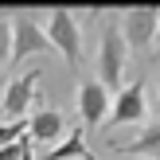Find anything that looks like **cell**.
I'll return each mask as SVG.
<instances>
[{
    "mask_svg": "<svg viewBox=\"0 0 160 160\" xmlns=\"http://www.w3.org/2000/svg\"><path fill=\"white\" fill-rule=\"evenodd\" d=\"M12 39H16V28L0 16V67H4V62H12Z\"/></svg>",
    "mask_w": 160,
    "mask_h": 160,
    "instance_id": "cell-11",
    "label": "cell"
},
{
    "mask_svg": "<svg viewBox=\"0 0 160 160\" xmlns=\"http://www.w3.org/2000/svg\"><path fill=\"white\" fill-rule=\"evenodd\" d=\"M125 62H129V43L121 35V23L109 20L102 28V43H98V82L109 94L125 90Z\"/></svg>",
    "mask_w": 160,
    "mask_h": 160,
    "instance_id": "cell-1",
    "label": "cell"
},
{
    "mask_svg": "<svg viewBox=\"0 0 160 160\" xmlns=\"http://www.w3.org/2000/svg\"><path fill=\"white\" fill-rule=\"evenodd\" d=\"M31 145H35V141L31 137H23V141H16V145H8V148H0V160H23L31 152Z\"/></svg>",
    "mask_w": 160,
    "mask_h": 160,
    "instance_id": "cell-12",
    "label": "cell"
},
{
    "mask_svg": "<svg viewBox=\"0 0 160 160\" xmlns=\"http://www.w3.org/2000/svg\"><path fill=\"white\" fill-rule=\"evenodd\" d=\"M121 23V35L129 43V55L152 62V51H156V28H160V8H129V12L117 16Z\"/></svg>",
    "mask_w": 160,
    "mask_h": 160,
    "instance_id": "cell-2",
    "label": "cell"
},
{
    "mask_svg": "<svg viewBox=\"0 0 160 160\" xmlns=\"http://www.w3.org/2000/svg\"><path fill=\"white\" fill-rule=\"evenodd\" d=\"M39 82H43V70H28V74L12 78L4 90V98H0V113L8 117V121H28V109L35 106L39 98Z\"/></svg>",
    "mask_w": 160,
    "mask_h": 160,
    "instance_id": "cell-4",
    "label": "cell"
},
{
    "mask_svg": "<svg viewBox=\"0 0 160 160\" xmlns=\"http://www.w3.org/2000/svg\"><path fill=\"white\" fill-rule=\"evenodd\" d=\"M152 62H160V28H156V51H152Z\"/></svg>",
    "mask_w": 160,
    "mask_h": 160,
    "instance_id": "cell-13",
    "label": "cell"
},
{
    "mask_svg": "<svg viewBox=\"0 0 160 160\" xmlns=\"http://www.w3.org/2000/svg\"><path fill=\"white\" fill-rule=\"evenodd\" d=\"M12 28H16V39H12V62H8V67H23L28 59H35V55H47V51H51L47 31L39 28L31 16H20Z\"/></svg>",
    "mask_w": 160,
    "mask_h": 160,
    "instance_id": "cell-7",
    "label": "cell"
},
{
    "mask_svg": "<svg viewBox=\"0 0 160 160\" xmlns=\"http://www.w3.org/2000/svg\"><path fill=\"white\" fill-rule=\"evenodd\" d=\"M74 106H78V117H82V129L94 133V129L109 117L113 94H109L98 78H82V82H78V94H74Z\"/></svg>",
    "mask_w": 160,
    "mask_h": 160,
    "instance_id": "cell-5",
    "label": "cell"
},
{
    "mask_svg": "<svg viewBox=\"0 0 160 160\" xmlns=\"http://www.w3.org/2000/svg\"><path fill=\"white\" fill-rule=\"evenodd\" d=\"M28 137L35 141V145H43V148L59 145V141L67 137V117L55 106H35V113L28 117Z\"/></svg>",
    "mask_w": 160,
    "mask_h": 160,
    "instance_id": "cell-8",
    "label": "cell"
},
{
    "mask_svg": "<svg viewBox=\"0 0 160 160\" xmlns=\"http://www.w3.org/2000/svg\"><path fill=\"white\" fill-rule=\"evenodd\" d=\"M82 137H86V129H78V125H74V129H67V137H62L43 160H98V156H94V148H86Z\"/></svg>",
    "mask_w": 160,
    "mask_h": 160,
    "instance_id": "cell-9",
    "label": "cell"
},
{
    "mask_svg": "<svg viewBox=\"0 0 160 160\" xmlns=\"http://www.w3.org/2000/svg\"><path fill=\"white\" fill-rule=\"evenodd\" d=\"M4 90H8V78H4V67H0V98H4Z\"/></svg>",
    "mask_w": 160,
    "mask_h": 160,
    "instance_id": "cell-14",
    "label": "cell"
},
{
    "mask_svg": "<svg viewBox=\"0 0 160 160\" xmlns=\"http://www.w3.org/2000/svg\"><path fill=\"white\" fill-rule=\"evenodd\" d=\"M117 152H129V156H141V160H160V121L145 125L137 141H125V145H117Z\"/></svg>",
    "mask_w": 160,
    "mask_h": 160,
    "instance_id": "cell-10",
    "label": "cell"
},
{
    "mask_svg": "<svg viewBox=\"0 0 160 160\" xmlns=\"http://www.w3.org/2000/svg\"><path fill=\"white\" fill-rule=\"evenodd\" d=\"M148 117V102H145V74L133 78L121 94H113V106H109V129H121V125H141Z\"/></svg>",
    "mask_w": 160,
    "mask_h": 160,
    "instance_id": "cell-6",
    "label": "cell"
},
{
    "mask_svg": "<svg viewBox=\"0 0 160 160\" xmlns=\"http://www.w3.org/2000/svg\"><path fill=\"white\" fill-rule=\"evenodd\" d=\"M47 39H51V47L62 51L67 67L78 70V62H82V23H78V16L70 12V8H55L51 12V20H47Z\"/></svg>",
    "mask_w": 160,
    "mask_h": 160,
    "instance_id": "cell-3",
    "label": "cell"
}]
</instances>
